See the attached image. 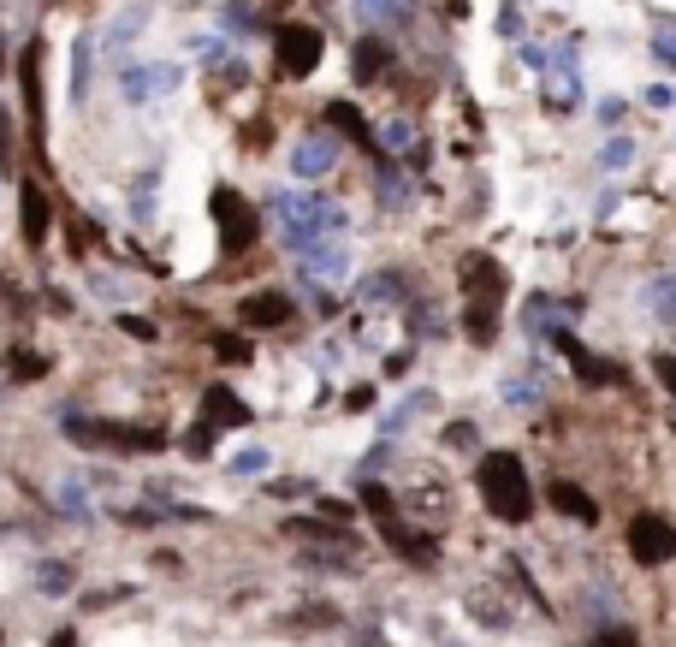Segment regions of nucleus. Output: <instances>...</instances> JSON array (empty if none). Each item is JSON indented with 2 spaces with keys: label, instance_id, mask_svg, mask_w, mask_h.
<instances>
[{
  "label": "nucleus",
  "instance_id": "obj_32",
  "mask_svg": "<svg viewBox=\"0 0 676 647\" xmlns=\"http://www.w3.org/2000/svg\"><path fill=\"white\" fill-rule=\"evenodd\" d=\"M552 101H558V108H569V101H576V78H569V72L552 78Z\"/></svg>",
  "mask_w": 676,
  "mask_h": 647
},
{
  "label": "nucleus",
  "instance_id": "obj_19",
  "mask_svg": "<svg viewBox=\"0 0 676 647\" xmlns=\"http://www.w3.org/2000/svg\"><path fill=\"white\" fill-rule=\"evenodd\" d=\"M386 60H392V48H386V42H380V37H362V42H356V65H351V72H356L362 83H374L380 72H386Z\"/></svg>",
  "mask_w": 676,
  "mask_h": 647
},
{
  "label": "nucleus",
  "instance_id": "obj_9",
  "mask_svg": "<svg viewBox=\"0 0 676 647\" xmlns=\"http://www.w3.org/2000/svg\"><path fill=\"white\" fill-rule=\"evenodd\" d=\"M19 95H24V119H30V138H48V101H42V37L24 42L19 54Z\"/></svg>",
  "mask_w": 676,
  "mask_h": 647
},
{
  "label": "nucleus",
  "instance_id": "obj_27",
  "mask_svg": "<svg viewBox=\"0 0 676 647\" xmlns=\"http://www.w3.org/2000/svg\"><path fill=\"white\" fill-rule=\"evenodd\" d=\"M392 292H404V280H397V274H380V280L369 285V303H392Z\"/></svg>",
  "mask_w": 676,
  "mask_h": 647
},
{
  "label": "nucleus",
  "instance_id": "obj_12",
  "mask_svg": "<svg viewBox=\"0 0 676 647\" xmlns=\"http://www.w3.org/2000/svg\"><path fill=\"white\" fill-rule=\"evenodd\" d=\"M339 161V143L326 138V131H309V138H297V149H291V173L297 179H326Z\"/></svg>",
  "mask_w": 676,
  "mask_h": 647
},
{
  "label": "nucleus",
  "instance_id": "obj_24",
  "mask_svg": "<svg viewBox=\"0 0 676 647\" xmlns=\"http://www.w3.org/2000/svg\"><path fill=\"white\" fill-rule=\"evenodd\" d=\"M7 368H12V381H37V374L48 368V356H30V351H12V356H7Z\"/></svg>",
  "mask_w": 676,
  "mask_h": 647
},
{
  "label": "nucleus",
  "instance_id": "obj_13",
  "mask_svg": "<svg viewBox=\"0 0 676 647\" xmlns=\"http://www.w3.org/2000/svg\"><path fill=\"white\" fill-rule=\"evenodd\" d=\"M552 345L569 356V368H576L587 386H623V368H617V363H605V356H594V351H582L569 333H552Z\"/></svg>",
  "mask_w": 676,
  "mask_h": 647
},
{
  "label": "nucleus",
  "instance_id": "obj_16",
  "mask_svg": "<svg viewBox=\"0 0 676 647\" xmlns=\"http://www.w3.org/2000/svg\"><path fill=\"white\" fill-rule=\"evenodd\" d=\"M303 262H309V274H315V280H339L344 267H351V250H344V244H321V237H315V244L303 250Z\"/></svg>",
  "mask_w": 676,
  "mask_h": 647
},
{
  "label": "nucleus",
  "instance_id": "obj_29",
  "mask_svg": "<svg viewBox=\"0 0 676 647\" xmlns=\"http://www.w3.org/2000/svg\"><path fill=\"white\" fill-rule=\"evenodd\" d=\"M380 191H386V202H392V209H404V179H397L392 166H380Z\"/></svg>",
  "mask_w": 676,
  "mask_h": 647
},
{
  "label": "nucleus",
  "instance_id": "obj_18",
  "mask_svg": "<svg viewBox=\"0 0 676 647\" xmlns=\"http://www.w3.org/2000/svg\"><path fill=\"white\" fill-rule=\"evenodd\" d=\"M326 125H333V131H344V138H351V143H362V149H374V131L362 125V113L351 108V101H326Z\"/></svg>",
  "mask_w": 676,
  "mask_h": 647
},
{
  "label": "nucleus",
  "instance_id": "obj_17",
  "mask_svg": "<svg viewBox=\"0 0 676 647\" xmlns=\"http://www.w3.org/2000/svg\"><path fill=\"white\" fill-rule=\"evenodd\" d=\"M356 12L369 24H380V30H404L415 7H410V0H356Z\"/></svg>",
  "mask_w": 676,
  "mask_h": 647
},
{
  "label": "nucleus",
  "instance_id": "obj_4",
  "mask_svg": "<svg viewBox=\"0 0 676 647\" xmlns=\"http://www.w3.org/2000/svg\"><path fill=\"white\" fill-rule=\"evenodd\" d=\"M362 505H369V510H374V523H380V535H386V547H392V553H404V558H410V565H433V558H440V547H433V540H427V535H415V529H410V523H404V517H397V505H392V493H386V487H380V482H369V487H362Z\"/></svg>",
  "mask_w": 676,
  "mask_h": 647
},
{
  "label": "nucleus",
  "instance_id": "obj_1",
  "mask_svg": "<svg viewBox=\"0 0 676 647\" xmlns=\"http://www.w3.org/2000/svg\"><path fill=\"white\" fill-rule=\"evenodd\" d=\"M457 280H463V333L475 345H493L498 315H505V267L493 255H470Z\"/></svg>",
  "mask_w": 676,
  "mask_h": 647
},
{
  "label": "nucleus",
  "instance_id": "obj_35",
  "mask_svg": "<svg viewBox=\"0 0 676 647\" xmlns=\"http://www.w3.org/2000/svg\"><path fill=\"white\" fill-rule=\"evenodd\" d=\"M119 327H125V333H137V338H154V321H137V315H125Z\"/></svg>",
  "mask_w": 676,
  "mask_h": 647
},
{
  "label": "nucleus",
  "instance_id": "obj_3",
  "mask_svg": "<svg viewBox=\"0 0 676 647\" xmlns=\"http://www.w3.org/2000/svg\"><path fill=\"white\" fill-rule=\"evenodd\" d=\"M65 434L90 452H161V428H137V422H101V416H72Z\"/></svg>",
  "mask_w": 676,
  "mask_h": 647
},
{
  "label": "nucleus",
  "instance_id": "obj_5",
  "mask_svg": "<svg viewBox=\"0 0 676 647\" xmlns=\"http://www.w3.org/2000/svg\"><path fill=\"white\" fill-rule=\"evenodd\" d=\"M273 214H280V226H285V237H291L297 250H309L321 232H339V226H344L339 209H326L321 196H303V191H285L280 202H273Z\"/></svg>",
  "mask_w": 676,
  "mask_h": 647
},
{
  "label": "nucleus",
  "instance_id": "obj_2",
  "mask_svg": "<svg viewBox=\"0 0 676 647\" xmlns=\"http://www.w3.org/2000/svg\"><path fill=\"white\" fill-rule=\"evenodd\" d=\"M475 487H481V505H487L498 523H528L534 517V487H528V469H523V457H516V452L481 457Z\"/></svg>",
  "mask_w": 676,
  "mask_h": 647
},
{
  "label": "nucleus",
  "instance_id": "obj_11",
  "mask_svg": "<svg viewBox=\"0 0 676 647\" xmlns=\"http://www.w3.org/2000/svg\"><path fill=\"white\" fill-rule=\"evenodd\" d=\"M48 226H54V202H48L42 179H24V184H19V232H24V244L42 250Z\"/></svg>",
  "mask_w": 676,
  "mask_h": 647
},
{
  "label": "nucleus",
  "instance_id": "obj_26",
  "mask_svg": "<svg viewBox=\"0 0 676 647\" xmlns=\"http://www.w3.org/2000/svg\"><path fill=\"white\" fill-rule=\"evenodd\" d=\"M445 446H451V452H470V446H475V422H451V428H445Z\"/></svg>",
  "mask_w": 676,
  "mask_h": 647
},
{
  "label": "nucleus",
  "instance_id": "obj_39",
  "mask_svg": "<svg viewBox=\"0 0 676 647\" xmlns=\"http://www.w3.org/2000/svg\"><path fill=\"white\" fill-rule=\"evenodd\" d=\"M0 65H7V60H0Z\"/></svg>",
  "mask_w": 676,
  "mask_h": 647
},
{
  "label": "nucleus",
  "instance_id": "obj_20",
  "mask_svg": "<svg viewBox=\"0 0 676 647\" xmlns=\"http://www.w3.org/2000/svg\"><path fill=\"white\" fill-rule=\"evenodd\" d=\"M172 83H179L172 65H167V72H143V65H131V72H125V95L131 101H149L154 90H172Z\"/></svg>",
  "mask_w": 676,
  "mask_h": 647
},
{
  "label": "nucleus",
  "instance_id": "obj_23",
  "mask_svg": "<svg viewBox=\"0 0 676 647\" xmlns=\"http://www.w3.org/2000/svg\"><path fill=\"white\" fill-rule=\"evenodd\" d=\"M647 310H653L658 321H676V274H670V280H658L653 292H647Z\"/></svg>",
  "mask_w": 676,
  "mask_h": 647
},
{
  "label": "nucleus",
  "instance_id": "obj_6",
  "mask_svg": "<svg viewBox=\"0 0 676 647\" xmlns=\"http://www.w3.org/2000/svg\"><path fill=\"white\" fill-rule=\"evenodd\" d=\"M244 422H250V404H244V398L225 393V386H208V393H202V422L190 428L184 452H190V457H208V452H214V434H220V428H244Z\"/></svg>",
  "mask_w": 676,
  "mask_h": 647
},
{
  "label": "nucleus",
  "instance_id": "obj_33",
  "mask_svg": "<svg viewBox=\"0 0 676 647\" xmlns=\"http://www.w3.org/2000/svg\"><path fill=\"white\" fill-rule=\"evenodd\" d=\"M0 173H12V119L0 113Z\"/></svg>",
  "mask_w": 676,
  "mask_h": 647
},
{
  "label": "nucleus",
  "instance_id": "obj_22",
  "mask_svg": "<svg viewBox=\"0 0 676 647\" xmlns=\"http://www.w3.org/2000/svg\"><path fill=\"white\" fill-rule=\"evenodd\" d=\"M37 588L54 594V600H60V594H72V565H54V558H48V565L37 570Z\"/></svg>",
  "mask_w": 676,
  "mask_h": 647
},
{
  "label": "nucleus",
  "instance_id": "obj_8",
  "mask_svg": "<svg viewBox=\"0 0 676 647\" xmlns=\"http://www.w3.org/2000/svg\"><path fill=\"white\" fill-rule=\"evenodd\" d=\"M273 48H280V72L285 78H309L321 65V30L315 24H280V37H273Z\"/></svg>",
  "mask_w": 676,
  "mask_h": 647
},
{
  "label": "nucleus",
  "instance_id": "obj_34",
  "mask_svg": "<svg viewBox=\"0 0 676 647\" xmlns=\"http://www.w3.org/2000/svg\"><path fill=\"white\" fill-rule=\"evenodd\" d=\"M629 161H635L629 143H612V149H605V166H629Z\"/></svg>",
  "mask_w": 676,
  "mask_h": 647
},
{
  "label": "nucleus",
  "instance_id": "obj_36",
  "mask_svg": "<svg viewBox=\"0 0 676 647\" xmlns=\"http://www.w3.org/2000/svg\"><path fill=\"white\" fill-rule=\"evenodd\" d=\"M374 404V386H351V411H369Z\"/></svg>",
  "mask_w": 676,
  "mask_h": 647
},
{
  "label": "nucleus",
  "instance_id": "obj_38",
  "mask_svg": "<svg viewBox=\"0 0 676 647\" xmlns=\"http://www.w3.org/2000/svg\"><path fill=\"white\" fill-rule=\"evenodd\" d=\"M670 434H676V422H670Z\"/></svg>",
  "mask_w": 676,
  "mask_h": 647
},
{
  "label": "nucleus",
  "instance_id": "obj_30",
  "mask_svg": "<svg viewBox=\"0 0 676 647\" xmlns=\"http://www.w3.org/2000/svg\"><path fill=\"white\" fill-rule=\"evenodd\" d=\"M653 374H658V386L676 398V356H653Z\"/></svg>",
  "mask_w": 676,
  "mask_h": 647
},
{
  "label": "nucleus",
  "instance_id": "obj_15",
  "mask_svg": "<svg viewBox=\"0 0 676 647\" xmlns=\"http://www.w3.org/2000/svg\"><path fill=\"white\" fill-rule=\"evenodd\" d=\"M546 499L558 505L569 523H582V529H594V523H599V505L587 499V493H582L576 482H552V487H546Z\"/></svg>",
  "mask_w": 676,
  "mask_h": 647
},
{
  "label": "nucleus",
  "instance_id": "obj_25",
  "mask_svg": "<svg viewBox=\"0 0 676 647\" xmlns=\"http://www.w3.org/2000/svg\"><path fill=\"white\" fill-rule=\"evenodd\" d=\"M582 647H640V641H635V629L612 624V629H599V636H594V641H582Z\"/></svg>",
  "mask_w": 676,
  "mask_h": 647
},
{
  "label": "nucleus",
  "instance_id": "obj_28",
  "mask_svg": "<svg viewBox=\"0 0 676 647\" xmlns=\"http://www.w3.org/2000/svg\"><path fill=\"white\" fill-rule=\"evenodd\" d=\"M653 54H658V60H665V65H670V72H676V24H665V30H658V42H653Z\"/></svg>",
  "mask_w": 676,
  "mask_h": 647
},
{
  "label": "nucleus",
  "instance_id": "obj_21",
  "mask_svg": "<svg viewBox=\"0 0 676 647\" xmlns=\"http://www.w3.org/2000/svg\"><path fill=\"white\" fill-rule=\"evenodd\" d=\"M285 624H291V629H303V636H315V629H333V624H339V606H326V600H315V606H297Z\"/></svg>",
  "mask_w": 676,
  "mask_h": 647
},
{
  "label": "nucleus",
  "instance_id": "obj_10",
  "mask_svg": "<svg viewBox=\"0 0 676 647\" xmlns=\"http://www.w3.org/2000/svg\"><path fill=\"white\" fill-rule=\"evenodd\" d=\"M629 558L635 565H670L676 558V529L665 517H629Z\"/></svg>",
  "mask_w": 676,
  "mask_h": 647
},
{
  "label": "nucleus",
  "instance_id": "obj_31",
  "mask_svg": "<svg viewBox=\"0 0 676 647\" xmlns=\"http://www.w3.org/2000/svg\"><path fill=\"white\" fill-rule=\"evenodd\" d=\"M214 351H220V363H244V356H250L244 338H214Z\"/></svg>",
  "mask_w": 676,
  "mask_h": 647
},
{
  "label": "nucleus",
  "instance_id": "obj_14",
  "mask_svg": "<svg viewBox=\"0 0 676 647\" xmlns=\"http://www.w3.org/2000/svg\"><path fill=\"white\" fill-rule=\"evenodd\" d=\"M238 321H244V327H285L291 297L285 292H250L244 303H238Z\"/></svg>",
  "mask_w": 676,
  "mask_h": 647
},
{
  "label": "nucleus",
  "instance_id": "obj_37",
  "mask_svg": "<svg viewBox=\"0 0 676 647\" xmlns=\"http://www.w3.org/2000/svg\"><path fill=\"white\" fill-rule=\"evenodd\" d=\"M48 647H78V636H72V629H60V636L48 641Z\"/></svg>",
  "mask_w": 676,
  "mask_h": 647
},
{
  "label": "nucleus",
  "instance_id": "obj_7",
  "mask_svg": "<svg viewBox=\"0 0 676 647\" xmlns=\"http://www.w3.org/2000/svg\"><path fill=\"white\" fill-rule=\"evenodd\" d=\"M208 209H214V226H220V244H225V250H232V255L255 250V237H262V220H255V209L232 191V184H220Z\"/></svg>",
  "mask_w": 676,
  "mask_h": 647
}]
</instances>
